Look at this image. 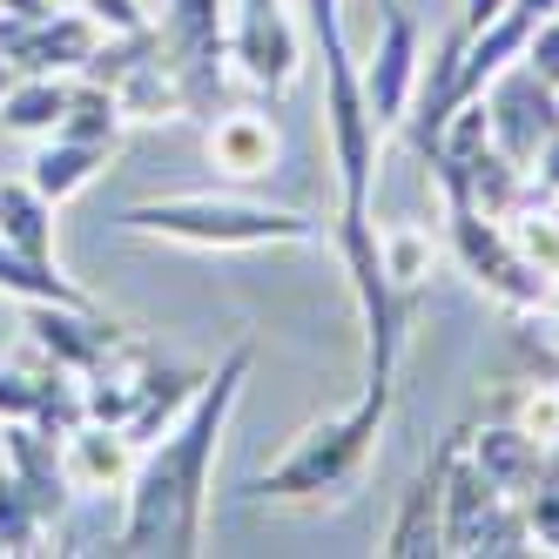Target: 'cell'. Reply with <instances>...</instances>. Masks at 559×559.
I'll use <instances>...</instances> for the list:
<instances>
[{
    "mask_svg": "<svg viewBox=\"0 0 559 559\" xmlns=\"http://www.w3.org/2000/svg\"><path fill=\"white\" fill-rule=\"evenodd\" d=\"M472 459L486 465V478H492V486H506L512 499L526 492L533 478H546V465H552V452L539 445V438H526L519 425H486V431L472 425Z\"/></svg>",
    "mask_w": 559,
    "mask_h": 559,
    "instance_id": "17",
    "label": "cell"
},
{
    "mask_svg": "<svg viewBox=\"0 0 559 559\" xmlns=\"http://www.w3.org/2000/svg\"><path fill=\"white\" fill-rule=\"evenodd\" d=\"M102 48V27L74 8V14H0V55L21 74H82Z\"/></svg>",
    "mask_w": 559,
    "mask_h": 559,
    "instance_id": "11",
    "label": "cell"
},
{
    "mask_svg": "<svg viewBox=\"0 0 559 559\" xmlns=\"http://www.w3.org/2000/svg\"><path fill=\"white\" fill-rule=\"evenodd\" d=\"M210 163L229 182H263L276 169V129L257 108H223L210 122Z\"/></svg>",
    "mask_w": 559,
    "mask_h": 559,
    "instance_id": "15",
    "label": "cell"
},
{
    "mask_svg": "<svg viewBox=\"0 0 559 559\" xmlns=\"http://www.w3.org/2000/svg\"><path fill=\"white\" fill-rule=\"evenodd\" d=\"M391 384H365L357 405H344L337 418L310 425L297 445L276 459L270 472H257V499H276V506H324V499H344L365 465L378 459V438H384V418H391Z\"/></svg>",
    "mask_w": 559,
    "mask_h": 559,
    "instance_id": "3",
    "label": "cell"
},
{
    "mask_svg": "<svg viewBox=\"0 0 559 559\" xmlns=\"http://www.w3.org/2000/svg\"><path fill=\"white\" fill-rule=\"evenodd\" d=\"M236 8H270V0H236Z\"/></svg>",
    "mask_w": 559,
    "mask_h": 559,
    "instance_id": "30",
    "label": "cell"
},
{
    "mask_svg": "<svg viewBox=\"0 0 559 559\" xmlns=\"http://www.w3.org/2000/svg\"><path fill=\"white\" fill-rule=\"evenodd\" d=\"M122 129H129V115H122V102H115V88L95 82V74H74V95H68V115H61L55 135L115 148V142H122Z\"/></svg>",
    "mask_w": 559,
    "mask_h": 559,
    "instance_id": "21",
    "label": "cell"
},
{
    "mask_svg": "<svg viewBox=\"0 0 559 559\" xmlns=\"http://www.w3.org/2000/svg\"><path fill=\"white\" fill-rule=\"evenodd\" d=\"M418 61H425V34L412 21V8H397V0H378V41L365 55V102H371V122L378 135H391L405 122L412 108V88H418Z\"/></svg>",
    "mask_w": 559,
    "mask_h": 559,
    "instance_id": "9",
    "label": "cell"
},
{
    "mask_svg": "<svg viewBox=\"0 0 559 559\" xmlns=\"http://www.w3.org/2000/svg\"><path fill=\"white\" fill-rule=\"evenodd\" d=\"M0 465L21 478L27 499L41 506V512H48V526L61 533L68 499H74L68 465H61V438H55V431H41V425H27V418H0Z\"/></svg>",
    "mask_w": 559,
    "mask_h": 559,
    "instance_id": "12",
    "label": "cell"
},
{
    "mask_svg": "<svg viewBox=\"0 0 559 559\" xmlns=\"http://www.w3.org/2000/svg\"><path fill=\"white\" fill-rule=\"evenodd\" d=\"M0 297L21 304H68V310H95V297L82 284H68L55 257H27L14 243H0Z\"/></svg>",
    "mask_w": 559,
    "mask_h": 559,
    "instance_id": "19",
    "label": "cell"
},
{
    "mask_svg": "<svg viewBox=\"0 0 559 559\" xmlns=\"http://www.w3.org/2000/svg\"><path fill=\"white\" fill-rule=\"evenodd\" d=\"M512 425L526 431V438H539V445L552 452V445H559V378L519 391V397H512Z\"/></svg>",
    "mask_w": 559,
    "mask_h": 559,
    "instance_id": "24",
    "label": "cell"
},
{
    "mask_svg": "<svg viewBox=\"0 0 559 559\" xmlns=\"http://www.w3.org/2000/svg\"><path fill=\"white\" fill-rule=\"evenodd\" d=\"M331 236H337V257H344V276H350L357 317H365V384H391L397 378V350H405V324H412V310H418V290L397 284V276L384 270L371 210H337Z\"/></svg>",
    "mask_w": 559,
    "mask_h": 559,
    "instance_id": "4",
    "label": "cell"
},
{
    "mask_svg": "<svg viewBox=\"0 0 559 559\" xmlns=\"http://www.w3.org/2000/svg\"><path fill=\"white\" fill-rule=\"evenodd\" d=\"M155 41L182 82L189 122H216L229 108V0H169Z\"/></svg>",
    "mask_w": 559,
    "mask_h": 559,
    "instance_id": "7",
    "label": "cell"
},
{
    "mask_svg": "<svg viewBox=\"0 0 559 559\" xmlns=\"http://www.w3.org/2000/svg\"><path fill=\"white\" fill-rule=\"evenodd\" d=\"M74 95V74H14V88L0 95V129L14 135H55Z\"/></svg>",
    "mask_w": 559,
    "mask_h": 559,
    "instance_id": "18",
    "label": "cell"
},
{
    "mask_svg": "<svg viewBox=\"0 0 559 559\" xmlns=\"http://www.w3.org/2000/svg\"><path fill=\"white\" fill-rule=\"evenodd\" d=\"M102 34H135V27H148V8L142 0H74Z\"/></svg>",
    "mask_w": 559,
    "mask_h": 559,
    "instance_id": "26",
    "label": "cell"
},
{
    "mask_svg": "<svg viewBox=\"0 0 559 559\" xmlns=\"http://www.w3.org/2000/svg\"><path fill=\"white\" fill-rule=\"evenodd\" d=\"M229 68L243 74L257 95H284L304 68V34L290 0H270V8H229Z\"/></svg>",
    "mask_w": 559,
    "mask_h": 559,
    "instance_id": "10",
    "label": "cell"
},
{
    "mask_svg": "<svg viewBox=\"0 0 559 559\" xmlns=\"http://www.w3.org/2000/svg\"><path fill=\"white\" fill-rule=\"evenodd\" d=\"M108 155L115 148H102V142H74V135H48L41 148H34V163H27V182L48 195V203L61 210L68 195H82L102 169H108Z\"/></svg>",
    "mask_w": 559,
    "mask_h": 559,
    "instance_id": "16",
    "label": "cell"
},
{
    "mask_svg": "<svg viewBox=\"0 0 559 559\" xmlns=\"http://www.w3.org/2000/svg\"><path fill=\"white\" fill-rule=\"evenodd\" d=\"M478 108H486V135L512 155L519 169H533L539 148L559 135V88L539 82L526 61L499 68L492 82H486V95H478Z\"/></svg>",
    "mask_w": 559,
    "mask_h": 559,
    "instance_id": "8",
    "label": "cell"
},
{
    "mask_svg": "<svg viewBox=\"0 0 559 559\" xmlns=\"http://www.w3.org/2000/svg\"><path fill=\"white\" fill-rule=\"evenodd\" d=\"M438 195H445V243H452L459 270H465L492 304H506L512 317H519V310H539V304L552 297L559 276H546L526 250L512 243L506 216H486L465 189H438Z\"/></svg>",
    "mask_w": 559,
    "mask_h": 559,
    "instance_id": "6",
    "label": "cell"
},
{
    "mask_svg": "<svg viewBox=\"0 0 559 559\" xmlns=\"http://www.w3.org/2000/svg\"><path fill=\"white\" fill-rule=\"evenodd\" d=\"M55 526H48V512L27 499V486L0 465V552H34Z\"/></svg>",
    "mask_w": 559,
    "mask_h": 559,
    "instance_id": "22",
    "label": "cell"
},
{
    "mask_svg": "<svg viewBox=\"0 0 559 559\" xmlns=\"http://www.w3.org/2000/svg\"><path fill=\"white\" fill-rule=\"evenodd\" d=\"M135 438L115 431L102 418H82L61 438V465H68V486L82 499H108V492H129V472H135Z\"/></svg>",
    "mask_w": 559,
    "mask_h": 559,
    "instance_id": "13",
    "label": "cell"
},
{
    "mask_svg": "<svg viewBox=\"0 0 559 559\" xmlns=\"http://www.w3.org/2000/svg\"><path fill=\"white\" fill-rule=\"evenodd\" d=\"M438 552H539L526 533V512L506 486H492L472 459V425L452 431L445 499H438Z\"/></svg>",
    "mask_w": 559,
    "mask_h": 559,
    "instance_id": "5",
    "label": "cell"
},
{
    "mask_svg": "<svg viewBox=\"0 0 559 559\" xmlns=\"http://www.w3.org/2000/svg\"><path fill=\"white\" fill-rule=\"evenodd\" d=\"M129 236H163L182 250H317L324 243V223L297 216V210H270L250 195H148V203L122 210Z\"/></svg>",
    "mask_w": 559,
    "mask_h": 559,
    "instance_id": "2",
    "label": "cell"
},
{
    "mask_svg": "<svg viewBox=\"0 0 559 559\" xmlns=\"http://www.w3.org/2000/svg\"><path fill=\"white\" fill-rule=\"evenodd\" d=\"M378 250H384V270L397 276V284L425 290V276H431V229H418V223H391V229H378Z\"/></svg>",
    "mask_w": 559,
    "mask_h": 559,
    "instance_id": "23",
    "label": "cell"
},
{
    "mask_svg": "<svg viewBox=\"0 0 559 559\" xmlns=\"http://www.w3.org/2000/svg\"><path fill=\"white\" fill-rule=\"evenodd\" d=\"M14 74H21V68H14L8 55H0V95H8V88H14Z\"/></svg>",
    "mask_w": 559,
    "mask_h": 559,
    "instance_id": "29",
    "label": "cell"
},
{
    "mask_svg": "<svg viewBox=\"0 0 559 559\" xmlns=\"http://www.w3.org/2000/svg\"><path fill=\"white\" fill-rule=\"evenodd\" d=\"M445 459H452V431L438 438V452L418 465L412 492L397 499V519L384 526V546H378V552H391V559H425V552H438V499H445Z\"/></svg>",
    "mask_w": 559,
    "mask_h": 559,
    "instance_id": "14",
    "label": "cell"
},
{
    "mask_svg": "<svg viewBox=\"0 0 559 559\" xmlns=\"http://www.w3.org/2000/svg\"><path fill=\"white\" fill-rule=\"evenodd\" d=\"M257 365V344H229L203 371L195 397L176 412L169 431H155L135 452L129 492H122V526H115V552H203L210 539V492H216V452L229 412L243 397V378Z\"/></svg>",
    "mask_w": 559,
    "mask_h": 559,
    "instance_id": "1",
    "label": "cell"
},
{
    "mask_svg": "<svg viewBox=\"0 0 559 559\" xmlns=\"http://www.w3.org/2000/svg\"><path fill=\"white\" fill-rule=\"evenodd\" d=\"M519 512H526L533 546L559 552V465H546V478H533V486L519 492Z\"/></svg>",
    "mask_w": 559,
    "mask_h": 559,
    "instance_id": "25",
    "label": "cell"
},
{
    "mask_svg": "<svg viewBox=\"0 0 559 559\" xmlns=\"http://www.w3.org/2000/svg\"><path fill=\"white\" fill-rule=\"evenodd\" d=\"M499 14H506V0H465L459 21H465V27H486V21H499Z\"/></svg>",
    "mask_w": 559,
    "mask_h": 559,
    "instance_id": "28",
    "label": "cell"
},
{
    "mask_svg": "<svg viewBox=\"0 0 559 559\" xmlns=\"http://www.w3.org/2000/svg\"><path fill=\"white\" fill-rule=\"evenodd\" d=\"M519 61H526L539 82H552V88H559V14H546V21L533 27V41H526V55H519Z\"/></svg>",
    "mask_w": 559,
    "mask_h": 559,
    "instance_id": "27",
    "label": "cell"
},
{
    "mask_svg": "<svg viewBox=\"0 0 559 559\" xmlns=\"http://www.w3.org/2000/svg\"><path fill=\"white\" fill-rule=\"evenodd\" d=\"M0 243H14L27 257H55V203L27 176L21 182L0 176Z\"/></svg>",
    "mask_w": 559,
    "mask_h": 559,
    "instance_id": "20",
    "label": "cell"
}]
</instances>
